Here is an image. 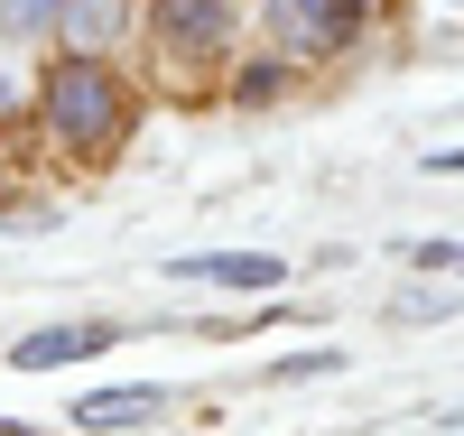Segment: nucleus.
<instances>
[{"label":"nucleus","mask_w":464,"mask_h":436,"mask_svg":"<svg viewBox=\"0 0 464 436\" xmlns=\"http://www.w3.org/2000/svg\"><path fill=\"white\" fill-rule=\"evenodd\" d=\"M0 436H28V427H19V418H0Z\"/></svg>","instance_id":"ddd939ff"},{"label":"nucleus","mask_w":464,"mask_h":436,"mask_svg":"<svg viewBox=\"0 0 464 436\" xmlns=\"http://www.w3.org/2000/svg\"><path fill=\"white\" fill-rule=\"evenodd\" d=\"M168 409L159 381H121V390H93V400H74V427H149Z\"/></svg>","instance_id":"20e7f679"},{"label":"nucleus","mask_w":464,"mask_h":436,"mask_svg":"<svg viewBox=\"0 0 464 436\" xmlns=\"http://www.w3.org/2000/svg\"><path fill=\"white\" fill-rule=\"evenodd\" d=\"M279 84H288L279 65H251V74H242V84H232V93H242V102H279Z\"/></svg>","instance_id":"9b49d317"},{"label":"nucleus","mask_w":464,"mask_h":436,"mask_svg":"<svg viewBox=\"0 0 464 436\" xmlns=\"http://www.w3.org/2000/svg\"><path fill=\"white\" fill-rule=\"evenodd\" d=\"M47 131H56L65 149H84V158H111V149H121V131H130L121 74L93 65V56H65V65L47 74Z\"/></svg>","instance_id":"f257e3e1"},{"label":"nucleus","mask_w":464,"mask_h":436,"mask_svg":"<svg viewBox=\"0 0 464 436\" xmlns=\"http://www.w3.org/2000/svg\"><path fill=\"white\" fill-rule=\"evenodd\" d=\"M455 427H464V409H455Z\"/></svg>","instance_id":"4468645a"},{"label":"nucleus","mask_w":464,"mask_h":436,"mask_svg":"<svg viewBox=\"0 0 464 436\" xmlns=\"http://www.w3.org/2000/svg\"><path fill=\"white\" fill-rule=\"evenodd\" d=\"M409 260H418V269H455L464 251H455V242H409Z\"/></svg>","instance_id":"f8f14e48"},{"label":"nucleus","mask_w":464,"mask_h":436,"mask_svg":"<svg viewBox=\"0 0 464 436\" xmlns=\"http://www.w3.org/2000/svg\"><path fill=\"white\" fill-rule=\"evenodd\" d=\"M149 10H159V37L177 56H214L232 37V0H149Z\"/></svg>","instance_id":"7ed1b4c3"},{"label":"nucleus","mask_w":464,"mask_h":436,"mask_svg":"<svg viewBox=\"0 0 464 436\" xmlns=\"http://www.w3.org/2000/svg\"><path fill=\"white\" fill-rule=\"evenodd\" d=\"M47 19H65V0H0V37H28Z\"/></svg>","instance_id":"6e6552de"},{"label":"nucleus","mask_w":464,"mask_h":436,"mask_svg":"<svg viewBox=\"0 0 464 436\" xmlns=\"http://www.w3.org/2000/svg\"><path fill=\"white\" fill-rule=\"evenodd\" d=\"M455 269H464V260H455Z\"/></svg>","instance_id":"2eb2a0df"},{"label":"nucleus","mask_w":464,"mask_h":436,"mask_svg":"<svg viewBox=\"0 0 464 436\" xmlns=\"http://www.w3.org/2000/svg\"><path fill=\"white\" fill-rule=\"evenodd\" d=\"M325 372H343V353H288V363L269 372V390H297V381H325Z\"/></svg>","instance_id":"1a4fd4ad"},{"label":"nucleus","mask_w":464,"mask_h":436,"mask_svg":"<svg viewBox=\"0 0 464 436\" xmlns=\"http://www.w3.org/2000/svg\"><path fill=\"white\" fill-rule=\"evenodd\" d=\"M177 279H223V288H279L288 269L269 260V251H196V260H177Z\"/></svg>","instance_id":"423d86ee"},{"label":"nucleus","mask_w":464,"mask_h":436,"mask_svg":"<svg viewBox=\"0 0 464 436\" xmlns=\"http://www.w3.org/2000/svg\"><path fill=\"white\" fill-rule=\"evenodd\" d=\"M391 315H400V325H437V315H455V297H437V288H400Z\"/></svg>","instance_id":"9d476101"},{"label":"nucleus","mask_w":464,"mask_h":436,"mask_svg":"<svg viewBox=\"0 0 464 436\" xmlns=\"http://www.w3.org/2000/svg\"><path fill=\"white\" fill-rule=\"evenodd\" d=\"M111 28H121V0H65V37L74 47H102Z\"/></svg>","instance_id":"0eeeda50"},{"label":"nucleus","mask_w":464,"mask_h":436,"mask_svg":"<svg viewBox=\"0 0 464 436\" xmlns=\"http://www.w3.org/2000/svg\"><path fill=\"white\" fill-rule=\"evenodd\" d=\"M102 344H121V325H47V334H28L19 344V372H47V363H84V353H102Z\"/></svg>","instance_id":"39448f33"},{"label":"nucleus","mask_w":464,"mask_h":436,"mask_svg":"<svg viewBox=\"0 0 464 436\" xmlns=\"http://www.w3.org/2000/svg\"><path fill=\"white\" fill-rule=\"evenodd\" d=\"M269 28L288 56H343L362 28V0H269Z\"/></svg>","instance_id":"f03ea898"}]
</instances>
